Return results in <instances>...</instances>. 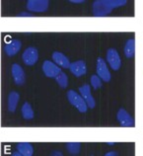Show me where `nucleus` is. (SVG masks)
I'll return each instance as SVG.
<instances>
[{"mask_svg":"<svg viewBox=\"0 0 143 156\" xmlns=\"http://www.w3.org/2000/svg\"><path fill=\"white\" fill-rule=\"evenodd\" d=\"M51 155H58V156H61L62 155V153L59 152V151H54V152H52Z\"/></svg>","mask_w":143,"mask_h":156,"instance_id":"b1692460","label":"nucleus"},{"mask_svg":"<svg viewBox=\"0 0 143 156\" xmlns=\"http://www.w3.org/2000/svg\"><path fill=\"white\" fill-rule=\"evenodd\" d=\"M22 58L24 63L27 65H34L39 58V52L36 48L30 47L23 52Z\"/></svg>","mask_w":143,"mask_h":156,"instance_id":"7ed1b4c3","label":"nucleus"},{"mask_svg":"<svg viewBox=\"0 0 143 156\" xmlns=\"http://www.w3.org/2000/svg\"><path fill=\"white\" fill-rule=\"evenodd\" d=\"M68 152L72 154V155H76L80 152V148H81V144L79 142H70L66 144Z\"/></svg>","mask_w":143,"mask_h":156,"instance_id":"6ab92c4d","label":"nucleus"},{"mask_svg":"<svg viewBox=\"0 0 143 156\" xmlns=\"http://www.w3.org/2000/svg\"><path fill=\"white\" fill-rule=\"evenodd\" d=\"M108 144H109V145H113V144H114V142H108Z\"/></svg>","mask_w":143,"mask_h":156,"instance_id":"a878e982","label":"nucleus"},{"mask_svg":"<svg viewBox=\"0 0 143 156\" xmlns=\"http://www.w3.org/2000/svg\"><path fill=\"white\" fill-rule=\"evenodd\" d=\"M52 59H54L55 64H58L61 67H64V68L70 67L69 59L63 55V53L58 52V51H54V53H52Z\"/></svg>","mask_w":143,"mask_h":156,"instance_id":"ddd939ff","label":"nucleus"},{"mask_svg":"<svg viewBox=\"0 0 143 156\" xmlns=\"http://www.w3.org/2000/svg\"><path fill=\"white\" fill-rule=\"evenodd\" d=\"M43 70L44 73L47 77H56L61 72L60 68L54 62L50 60H46L43 64Z\"/></svg>","mask_w":143,"mask_h":156,"instance_id":"0eeeda50","label":"nucleus"},{"mask_svg":"<svg viewBox=\"0 0 143 156\" xmlns=\"http://www.w3.org/2000/svg\"><path fill=\"white\" fill-rule=\"evenodd\" d=\"M134 52H135V41L133 39H130L125 44L124 55L127 57V58H131L134 55Z\"/></svg>","mask_w":143,"mask_h":156,"instance_id":"dca6fc26","label":"nucleus"},{"mask_svg":"<svg viewBox=\"0 0 143 156\" xmlns=\"http://www.w3.org/2000/svg\"><path fill=\"white\" fill-rule=\"evenodd\" d=\"M19 17H32V14H30V13H26V12H24V13H20L19 15Z\"/></svg>","mask_w":143,"mask_h":156,"instance_id":"412c9836","label":"nucleus"},{"mask_svg":"<svg viewBox=\"0 0 143 156\" xmlns=\"http://www.w3.org/2000/svg\"><path fill=\"white\" fill-rule=\"evenodd\" d=\"M79 91H80L81 96L83 97L84 101L86 102V104H87L88 108L93 109L96 105V102H95V100H94L93 96L91 95V88H90V86L89 85H83L82 87L79 88Z\"/></svg>","mask_w":143,"mask_h":156,"instance_id":"6e6552de","label":"nucleus"},{"mask_svg":"<svg viewBox=\"0 0 143 156\" xmlns=\"http://www.w3.org/2000/svg\"><path fill=\"white\" fill-rule=\"evenodd\" d=\"M12 76L17 85H23L25 83V72H24L23 68L20 66L19 64L15 63L12 65Z\"/></svg>","mask_w":143,"mask_h":156,"instance_id":"1a4fd4ad","label":"nucleus"},{"mask_svg":"<svg viewBox=\"0 0 143 156\" xmlns=\"http://www.w3.org/2000/svg\"><path fill=\"white\" fill-rule=\"evenodd\" d=\"M91 85L95 89L101 88V86H102L101 78L99 76H97V75H92V77H91Z\"/></svg>","mask_w":143,"mask_h":156,"instance_id":"aec40b11","label":"nucleus"},{"mask_svg":"<svg viewBox=\"0 0 143 156\" xmlns=\"http://www.w3.org/2000/svg\"><path fill=\"white\" fill-rule=\"evenodd\" d=\"M126 0H97L93 3V14L96 17L109 15L114 8L124 6Z\"/></svg>","mask_w":143,"mask_h":156,"instance_id":"f257e3e1","label":"nucleus"},{"mask_svg":"<svg viewBox=\"0 0 143 156\" xmlns=\"http://www.w3.org/2000/svg\"><path fill=\"white\" fill-rule=\"evenodd\" d=\"M97 73L98 76L105 82H109L111 80V73L109 71L105 60L103 58H101V57H99L97 60Z\"/></svg>","mask_w":143,"mask_h":156,"instance_id":"423d86ee","label":"nucleus"},{"mask_svg":"<svg viewBox=\"0 0 143 156\" xmlns=\"http://www.w3.org/2000/svg\"><path fill=\"white\" fill-rule=\"evenodd\" d=\"M13 155H14V156H22V154L20 153L19 151H18V152H14V153H13Z\"/></svg>","mask_w":143,"mask_h":156,"instance_id":"393cba45","label":"nucleus"},{"mask_svg":"<svg viewBox=\"0 0 143 156\" xmlns=\"http://www.w3.org/2000/svg\"><path fill=\"white\" fill-rule=\"evenodd\" d=\"M19 99H20L19 93L12 91L9 94V98H8V109H9L10 112H12V113L15 112L16 108H17Z\"/></svg>","mask_w":143,"mask_h":156,"instance_id":"4468645a","label":"nucleus"},{"mask_svg":"<svg viewBox=\"0 0 143 156\" xmlns=\"http://www.w3.org/2000/svg\"><path fill=\"white\" fill-rule=\"evenodd\" d=\"M107 61L113 70H118L121 65L120 57L118 52L114 48H110L107 52Z\"/></svg>","mask_w":143,"mask_h":156,"instance_id":"39448f33","label":"nucleus"},{"mask_svg":"<svg viewBox=\"0 0 143 156\" xmlns=\"http://www.w3.org/2000/svg\"><path fill=\"white\" fill-rule=\"evenodd\" d=\"M71 3H84V0H71Z\"/></svg>","mask_w":143,"mask_h":156,"instance_id":"5701e85b","label":"nucleus"},{"mask_svg":"<svg viewBox=\"0 0 143 156\" xmlns=\"http://www.w3.org/2000/svg\"><path fill=\"white\" fill-rule=\"evenodd\" d=\"M22 44L18 40H12L10 43H8L4 47V51L8 56H13L21 50Z\"/></svg>","mask_w":143,"mask_h":156,"instance_id":"f8f14e48","label":"nucleus"},{"mask_svg":"<svg viewBox=\"0 0 143 156\" xmlns=\"http://www.w3.org/2000/svg\"><path fill=\"white\" fill-rule=\"evenodd\" d=\"M117 156V152H113V151H112V152H108V153H106V156Z\"/></svg>","mask_w":143,"mask_h":156,"instance_id":"4be33fe9","label":"nucleus"},{"mask_svg":"<svg viewBox=\"0 0 143 156\" xmlns=\"http://www.w3.org/2000/svg\"><path fill=\"white\" fill-rule=\"evenodd\" d=\"M55 80L57 82V84H58L61 88H66L67 85H68V78H67V75L65 74L64 72L61 71L58 75L55 77Z\"/></svg>","mask_w":143,"mask_h":156,"instance_id":"a211bd4d","label":"nucleus"},{"mask_svg":"<svg viewBox=\"0 0 143 156\" xmlns=\"http://www.w3.org/2000/svg\"><path fill=\"white\" fill-rule=\"evenodd\" d=\"M22 116L25 120H32L34 119V111L29 103H24L22 106Z\"/></svg>","mask_w":143,"mask_h":156,"instance_id":"f3484780","label":"nucleus"},{"mask_svg":"<svg viewBox=\"0 0 143 156\" xmlns=\"http://www.w3.org/2000/svg\"><path fill=\"white\" fill-rule=\"evenodd\" d=\"M67 99L69 101V103L74 106L80 113L87 112V109H88L87 104H86V102L84 101L83 97L79 95L77 92L73 91V90H69L67 92Z\"/></svg>","mask_w":143,"mask_h":156,"instance_id":"f03ea898","label":"nucleus"},{"mask_svg":"<svg viewBox=\"0 0 143 156\" xmlns=\"http://www.w3.org/2000/svg\"><path fill=\"white\" fill-rule=\"evenodd\" d=\"M117 121L120 122L121 126H133L134 121L133 119L130 117V115L127 114V112L124 109H120L117 115Z\"/></svg>","mask_w":143,"mask_h":156,"instance_id":"9d476101","label":"nucleus"},{"mask_svg":"<svg viewBox=\"0 0 143 156\" xmlns=\"http://www.w3.org/2000/svg\"><path fill=\"white\" fill-rule=\"evenodd\" d=\"M48 4L50 2L47 0H29L27 8L32 12H44L47 10Z\"/></svg>","mask_w":143,"mask_h":156,"instance_id":"20e7f679","label":"nucleus"},{"mask_svg":"<svg viewBox=\"0 0 143 156\" xmlns=\"http://www.w3.org/2000/svg\"><path fill=\"white\" fill-rule=\"evenodd\" d=\"M70 71L72 74H74L77 77H80L84 75L86 72H87V67H86V63L84 62L83 60H78V61H75L70 64Z\"/></svg>","mask_w":143,"mask_h":156,"instance_id":"9b49d317","label":"nucleus"},{"mask_svg":"<svg viewBox=\"0 0 143 156\" xmlns=\"http://www.w3.org/2000/svg\"><path fill=\"white\" fill-rule=\"evenodd\" d=\"M17 149L22 156H32L34 153V148L28 142H20L17 144Z\"/></svg>","mask_w":143,"mask_h":156,"instance_id":"2eb2a0df","label":"nucleus"}]
</instances>
